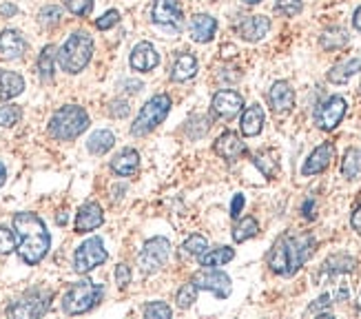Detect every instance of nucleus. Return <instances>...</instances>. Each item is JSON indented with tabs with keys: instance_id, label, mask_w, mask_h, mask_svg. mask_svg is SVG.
Listing matches in <instances>:
<instances>
[{
	"instance_id": "5fc2aeb1",
	"label": "nucleus",
	"mask_w": 361,
	"mask_h": 319,
	"mask_svg": "<svg viewBox=\"0 0 361 319\" xmlns=\"http://www.w3.org/2000/svg\"><path fill=\"white\" fill-rule=\"evenodd\" d=\"M353 25H355V29H357V31H361V7H357V9H355Z\"/></svg>"
},
{
	"instance_id": "8fccbe9b",
	"label": "nucleus",
	"mask_w": 361,
	"mask_h": 319,
	"mask_svg": "<svg viewBox=\"0 0 361 319\" xmlns=\"http://www.w3.org/2000/svg\"><path fill=\"white\" fill-rule=\"evenodd\" d=\"M120 89H124L126 93H137L142 89V82L140 80H122L120 82Z\"/></svg>"
},
{
	"instance_id": "37998d69",
	"label": "nucleus",
	"mask_w": 361,
	"mask_h": 319,
	"mask_svg": "<svg viewBox=\"0 0 361 319\" xmlns=\"http://www.w3.org/2000/svg\"><path fill=\"white\" fill-rule=\"evenodd\" d=\"M333 300L335 297L331 295V293H324L320 300H315L311 306H308V315H331L328 313V308H331V304H333Z\"/></svg>"
},
{
	"instance_id": "09e8293b",
	"label": "nucleus",
	"mask_w": 361,
	"mask_h": 319,
	"mask_svg": "<svg viewBox=\"0 0 361 319\" xmlns=\"http://www.w3.org/2000/svg\"><path fill=\"white\" fill-rule=\"evenodd\" d=\"M18 14V7L12 3V0H5L0 3V18H14Z\"/></svg>"
},
{
	"instance_id": "39448f33",
	"label": "nucleus",
	"mask_w": 361,
	"mask_h": 319,
	"mask_svg": "<svg viewBox=\"0 0 361 319\" xmlns=\"http://www.w3.org/2000/svg\"><path fill=\"white\" fill-rule=\"evenodd\" d=\"M102 295H104L102 284H95L91 280H80L76 284H71L67 293L62 295V302H60L62 313L71 317L89 313L100 304Z\"/></svg>"
},
{
	"instance_id": "1a4fd4ad",
	"label": "nucleus",
	"mask_w": 361,
	"mask_h": 319,
	"mask_svg": "<svg viewBox=\"0 0 361 319\" xmlns=\"http://www.w3.org/2000/svg\"><path fill=\"white\" fill-rule=\"evenodd\" d=\"M109 260V253L104 249L102 238H89L84 240L73 253V271L80 275H87L93 269H98Z\"/></svg>"
},
{
	"instance_id": "a878e982",
	"label": "nucleus",
	"mask_w": 361,
	"mask_h": 319,
	"mask_svg": "<svg viewBox=\"0 0 361 319\" xmlns=\"http://www.w3.org/2000/svg\"><path fill=\"white\" fill-rule=\"evenodd\" d=\"M56 56L58 49L56 45H45L38 56V76L42 82H51L54 80V71H56Z\"/></svg>"
},
{
	"instance_id": "2eb2a0df",
	"label": "nucleus",
	"mask_w": 361,
	"mask_h": 319,
	"mask_svg": "<svg viewBox=\"0 0 361 319\" xmlns=\"http://www.w3.org/2000/svg\"><path fill=\"white\" fill-rule=\"evenodd\" d=\"M129 65L137 73H148V71H153L157 65H160V53H157V49L151 45V42L142 40L131 49Z\"/></svg>"
},
{
	"instance_id": "dca6fc26",
	"label": "nucleus",
	"mask_w": 361,
	"mask_h": 319,
	"mask_svg": "<svg viewBox=\"0 0 361 319\" xmlns=\"http://www.w3.org/2000/svg\"><path fill=\"white\" fill-rule=\"evenodd\" d=\"M104 224V211L98 202H87L82 204L76 213V222H73V229L76 233H91L95 229H100Z\"/></svg>"
},
{
	"instance_id": "72a5a7b5",
	"label": "nucleus",
	"mask_w": 361,
	"mask_h": 319,
	"mask_svg": "<svg viewBox=\"0 0 361 319\" xmlns=\"http://www.w3.org/2000/svg\"><path fill=\"white\" fill-rule=\"evenodd\" d=\"M62 18H65V12H62L60 5H45L38 12V25L45 29H54L62 23Z\"/></svg>"
},
{
	"instance_id": "c85d7f7f",
	"label": "nucleus",
	"mask_w": 361,
	"mask_h": 319,
	"mask_svg": "<svg viewBox=\"0 0 361 319\" xmlns=\"http://www.w3.org/2000/svg\"><path fill=\"white\" fill-rule=\"evenodd\" d=\"M355 266H357L355 258H350V255H346V253H337V255H331V258L324 262L322 273L333 278V275H344V273L355 271Z\"/></svg>"
},
{
	"instance_id": "20e7f679",
	"label": "nucleus",
	"mask_w": 361,
	"mask_h": 319,
	"mask_svg": "<svg viewBox=\"0 0 361 319\" xmlns=\"http://www.w3.org/2000/svg\"><path fill=\"white\" fill-rule=\"evenodd\" d=\"M93 38L87 34V31H73V34L65 40V45L58 49V65L60 69L69 73V76H78L93 58Z\"/></svg>"
},
{
	"instance_id": "4c0bfd02",
	"label": "nucleus",
	"mask_w": 361,
	"mask_h": 319,
	"mask_svg": "<svg viewBox=\"0 0 361 319\" xmlns=\"http://www.w3.org/2000/svg\"><path fill=\"white\" fill-rule=\"evenodd\" d=\"M253 164L260 168L262 175H266L269 180L275 177V173L280 171V164H277V160H273L269 153H257L253 157Z\"/></svg>"
},
{
	"instance_id": "7c9ffc66",
	"label": "nucleus",
	"mask_w": 361,
	"mask_h": 319,
	"mask_svg": "<svg viewBox=\"0 0 361 319\" xmlns=\"http://www.w3.org/2000/svg\"><path fill=\"white\" fill-rule=\"evenodd\" d=\"M320 42H322V47L326 51L342 49V47L348 45V31L344 27H331V29H326L324 34H322Z\"/></svg>"
},
{
	"instance_id": "79ce46f5",
	"label": "nucleus",
	"mask_w": 361,
	"mask_h": 319,
	"mask_svg": "<svg viewBox=\"0 0 361 319\" xmlns=\"http://www.w3.org/2000/svg\"><path fill=\"white\" fill-rule=\"evenodd\" d=\"M18 246V240H16V233L7 226H0V255H7L16 251Z\"/></svg>"
},
{
	"instance_id": "4d7b16f0",
	"label": "nucleus",
	"mask_w": 361,
	"mask_h": 319,
	"mask_svg": "<svg viewBox=\"0 0 361 319\" xmlns=\"http://www.w3.org/2000/svg\"><path fill=\"white\" fill-rule=\"evenodd\" d=\"M244 5H257V3H262V0H242Z\"/></svg>"
},
{
	"instance_id": "bb28decb",
	"label": "nucleus",
	"mask_w": 361,
	"mask_h": 319,
	"mask_svg": "<svg viewBox=\"0 0 361 319\" xmlns=\"http://www.w3.org/2000/svg\"><path fill=\"white\" fill-rule=\"evenodd\" d=\"M113 146H115V135H113V131H109V129H98V131H93V133L89 135V140H87V148H89V153H93V155H104V153H109Z\"/></svg>"
},
{
	"instance_id": "ddd939ff",
	"label": "nucleus",
	"mask_w": 361,
	"mask_h": 319,
	"mask_svg": "<svg viewBox=\"0 0 361 319\" xmlns=\"http://www.w3.org/2000/svg\"><path fill=\"white\" fill-rule=\"evenodd\" d=\"M29 42L18 29H3L0 31V60H20L27 53Z\"/></svg>"
},
{
	"instance_id": "9d476101",
	"label": "nucleus",
	"mask_w": 361,
	"mask_h": 319,
	"mask_svg": "<svg viewBox=\"0 0 361 319\" xmlns=\"http://www.w3.org/2000/svg\"><path fill=\"white\" fill-rule=\"evenodd\" d=\"M193 282L197 286V291H208L213 293L217 300H226L233 291V282L224 271H217V269H202L193 275Z\"/></svg>"
},
{
	"instance_id": "f3484780",
	"label": "nucleus",
	"mask_w": 361,
	"mask_h": 319,
	"mask_svg": "<svg viewBox=\"0 0 361 319\" xmlns=\"http://www.w3.org/2000/svg\"><path fill=\"white\" fill-rule=\"evenodd\" d=\"M335 157V144L333 142H324L315 148V151L306 157V162L302 166V175H320L324 173L328 166H331Z\"/></svg>"
},
{
	"instance_id": "ea45409f",
	"label": "nucleus",
	"mask_w": 361,
	"mask_h": 319,
	"mask_svg": "<svg viewBox=\"0 0 361 319\" xmlns=\"http://www.w3.org/2000/svg\"><path fill=\"white\" fill-rule=\"evenodd\" d=\"M302 0H277V5H275V14H282L286 18H295L302 14Z\"/></svg>"
},
{
	"instance_id": "2f4dec72",
	"label": "nucleus",
	"mask_w": 361,
	"mask_h": 319,
	"mask_svg": "<svg viewBox=\"0 0 361 319\" xmlns=\"http://www.w3.org/2000/svg\"><path fill=\"white\" fill-rule=\"evenodd\" d=\"M359 173H361V148L350 146L342 160V175L346 180H355Z\"/></svg>"
},
{
	"instance_id": "a18cd8bd",
	"label": "nucleus",
	"mask_w": 361,
	"mask_h": 319,
	"mask_svg": "<svg viewBox=\"0 0 361 319\" xmlns=\"http://www.w3.org/2000/svg\"><path fill=\"white\" fill-rule=\"evenodd\" d=\"M129 113H131V106H129V102H126V100L118 98V100H111V102H109V115H111V118L122 120V118H126Z\"/></svg>"
},
{
	"instance_id": "aec40b11",
	"label": "nucleus",
	"mask_w": 361,
	"mask_h": 319,
	"mask_svg": "<svg viewBox=\"0 0 361 319\" xmlns=\"http://www.w3.org/2000/svg\"><path fill=\"white\" fill-rule=\"evenodd\" d=\"M213 151L219 155V157H224L228 160V162H235L237 157H242L244 153H246V144L242 142V137L237 133H233V131H224L222 133L215 144H213Z\"/></svg>"
},
{
	"instance_id": "f8f14e48",
	"label": "nucleus",
	"mask_w": 361,
	"mask_h": 319,
	"mask_svg": "<svg viewBox=\"0 0 361 319\" xmlns=\"http://www.w3.org/2000/svg\"><path fill=\"white\" fill-rule=\"evenodd\" d=\"M148 16H151V23L155 25L173 27L177 31L184 27V14L177 0H153L151 9H148Z\"/></svg>"
},
{
	"instance_id": "c03bdc74",
	"label": "nucleus",
	"mask_w": 361,
	"mask_h": 319,
	"mask_svg": "<svg viewBox=\"0 0 361 319\" xmlns=\"http://www.w3.org/2000/svg\"><path fill=\"white\" fill-rule=\"evenodd\" d=\"M118 23H120V12L118 9H109V12H104L98 20H95V27H98L100 31H109Z\"/></svg>"
},
{
	"instance_id": "a19ab883",
	"label": "nucleus",
	"mask_w": 361,
	"mask_h": 319,
	"mask_svg": "<svg viewBox=\"0 0 361 319\" xmlns=\"http://www.w3.org/2000/svg\"><path fill=\"white\" fill-rule=\"evenodd\" d=\"M67 12L78 18H87L93 12V0H65Z\"/></svg>"
},
{
	"instance_id": "6e6552de",
	"label": "nucleus",
	"mask_w": 361,
	"mask_h": 319,
	"mask_svg": "<svg viewBox=\"0 0 361 319\" xmlns=\"http://www.w3.org/2000/svg\"><path fill=\"white\" fill-rule=\"evenodd\" d=\"M51 297L54 293L51 291H42V289H34L25 293L23 297L7 308L9 317H18V319H34V317H42L51 306Z\"/></svg>"
},
{
	"instance_id": "864d4df0",
	"label": "nucleus",
	"mask_w": 361,
	"mask_h": 319,
	"mask_svg": "<svg viewBox=\"0 0 361 319\" xmlns=\"http://www.w3.org/2000/svg\"><path fill=\"white\" fill-rule=\"evenodd\" d=\"M67 222H69V215H67V211H60V213H58V215H56V224H58V226H65V224H67Z\"/></svg>"
},
{
	"instance_id": "423d86ee",
	"label": "nucleus",
	"mask_w": 361,
	"mask_h": 319,
	"mask_svg": "<svg viewBox=\"0 0 361 319\" xmlns=\"http://www.w3.org/2000/svg\"><path fill=\"white\" fill-rule=\"evenodd\" d=\"M168 111H171V98H168L166 93H157L153 95L151 100H146L144 106L137 113V118L131 126V135L135 137H142V135H148L153 129H157L164 120Z\"/></svg>"
},
{
	"instance_id": "4be33fe9",
	"label": "nucleus",
	"mask_w": 361,
	"mask_h": 319,
	"mask_svg": "<svg viewBox=\"0 0 361 319\" xmlns=\"http://www.w3.org/2000/svg\"><path fill=\"white\" fill-rule=\"evenodd\" d=\"M140 168V153L135 148H122V151L111 160V171L118 177H131Z\"/></svg>"
},
{
	"instance_id": "c756f323",
	"label": "nucleus",
	"mask_w": 361,
	"mask_h": 319,
	"mask_svg": "<svg viewBox=\"0 0 361 319\" xmlns=\"http://www.w3.org/2000/svg\"><path fill=\"white\" fill-rule=\"evenodd\" d=\"M233 258H235V251H233L231 246H217V249H211V251L202 253L199 264L206 266V269H217V266L228 264Z\"/></svg>"
},
{
	"instance_id": "9b49d317",
	"label": "nucleus",
	"mask_w": 361,
	"mask_h": 319,
	"mask_svg": "<svg viewBox=\"0 0 361 319\" xmlns=\"http://www.w3.org/2000/svg\"><path fill=\"white\" fill-rule=\"evenodd\" d=\"M348 111V104L342 95H331L315 109V124L322 131H333L342 124L344 115Z\"/></svg>"
},
{
	"instance_id": "cd10ccee",
	"label": "nucleus",
	"mask_w": 361,
	"mask_h": 319,
	"mask_svg": "<svg viewBox=\"0 0 361 319\" xmlns=\"http://www.w3.org/2000/svg\"><path fill=\"white\" fill-rule=\"evenodd\" d=\"M359 71H361V58H350L346 62H339V65H335L328 71V80L333 84H346Z\"/></svg>"
},
{
	"instance_id": "f03ea898",
	"label": "nucleus",
	"mask_w": 361,
	"mask_h": 319,
	"mask_svg": "<svg viewBox=\"0 0 361 319\" xmlns=\"http://www.w3.org/2000/svg\"><path fill=\"white\" fill-rule=\"evenodd\" d=\"M315 238L308 233H286L266 255V264L273 273L284 275V278H293V275L302 269V266L313 258L315 253Z\"/></svg>"
},
{
	"instance_id": "49530a36",
	"label": "nucleus",
	"mask_w": 361,
	"mask_h": 319,
	"mask_svg": "<svg viewBox=\"0 0 361 319\" xmlns=\"http://www.w3.org/2000/svg\"><path fill=\"white\" fill-rule=\"evenodd\" d=\"M115 284H118L120 289H126V286L131 284V269L126 264L115 266Z\"/></svg>"
},
{
	"instance_id": "0eeeda50",
	"label": "nucleus",
	"mask_w": 361,
	"mask_h": 319,
	"mask_svg": "<svg viewBox=\"0 0 361 319\" xmlns=\"http://www.w3.org/2000/svg\"><path fill=\"white\" fill-rule=\"evenodd\" d=\"M168 255H171V242L168 238H151L144 242L142 251L137 253V266L144 275H155L160 273L166 262H168Z\"/></svg>"
},
{
	"instance_id": "473e14b6",
	"label": "nucleus",
	"mask_w": 361,
	"mask_h": 319,
	"mask_svg": "<svg viewBox=\"0 0 361 319\" xmlns=\"http://www.w3.org/2000/svg\"><path fill=\"white\" fill-rule=\"evenodd\" d=\"M260 233V224H257V220L246 215V218H242L237 222V226L233 229V240H235L237 244H244V242H248L253 240L255 235Z\"/></svg>"
},
{
	"instance_id": "a211bd4d",
	"label": "nucleus",
	"mask_w": 361,
	"mask_h": 319,
	"mask_svg": "<svg viewBox=\"0 0 361 319\" xmlns=\"http://www.w3.org/2000/svg\"><path fill=\"white\" fill-rule=\"evenodd\" d=\"M269 104L275 113H289L295 106V89L286 80H277L269 89Z\"/></svg>"
},
{
	"instance_id": "c9c22d12",
	"label": "nucleus",
	"mask_w": 361,
	"mask_h": 319,
	"mask_svg": "<svg viewBox=\"0 0 361 319\" xmlns=\"http://www.w3.org/2000/svg\"><path fill=\"white\" fill-rule=\"evenodd\" d=\"M208 249V242L204 235H199V233H193V235H188V240L182 244V255L186 258H199L202 253Z\"/></svg>"
},
{
	"instance_id": "f257e3e1",
	"label": "nucleus",
	"mask_w": 361,
	"mask_h": 319,
	"mask_svg": "<svg viewBox=\"0 0 361 319\" xmlns=\"http://www.w3.org/2000/svg\"><path fill=\"white\" fill-rule=\"evenodd\" d=\"M14 233L18 240V258L23 260L27 266H36L47 258L51 249V235L47 231V224L42 222L36 213L20 211L12 220Z\"/></svg>"
},
{
	"instance_id": "6ab92c4d",
	"label": "nucleus",
	"mask_w": 361,
	"mask_h": 319,
	"mask_svg": "<svg viewBox=\"0 0 361 319\" xmlns=\"http://www.w3.org/2000/svg\"><path fill=\"white\" fill-rule=\"evenodd\" d=\"M271 31V20L266 16H248L237 25V36L246 42H260Z\"/></svg>"
},
{
	"instance_id": "de8ad7c7",
	"label": "nucleus",
	"mask_w": 361,
	"mask_h": 319,
	"mask_svg": "<svg viewBox=\"0 0 361 319\" xmlns=\"http://www.w3.org/2000/svg\"><path fill=\"white\" fill-rule=\"evenodd\" d=\"M244 204H246V200H244V195H242V193H235V197H233V202H231V218H233V220L240 218V213H242Z\"/></svg>"
},
{
	"instance_id": "5701e85b",
	"label": "nucleus",
	"mask_w": 361,
	"mask_h": 319,
	"mask_svg": "<svg viewBox=\"0 0 361 319\" xmlns=\"http://www.w3.org/2000/svg\"><path fill=\"white\" fill-rule=\"evenodd\" d=\"M25 91V78L18 71L0 69V102L14 100Z\"/></svg>"
},
{
	"instance_id": "3c124183",
	"label": "nucleus",
	"mask_w": 361,
	"mask_h": 319,
	"mask_svg": "<svg viewBox=\"0 0 361 319\" xmlns=\"http://www.w3.org/2000/svg\"><path fill=\"white\" fill-rule=\"evenodd\" d=\"M302 213H304V218H308V220L315 218V197H308V200L304 202Z\"/></svg>"
},
{
	"instance_id": "603ef678",
	"label": "nucleus",
	"mask_w": 361,
	"mask_h": 319,
	"mask_svg": "<svg viewBox=\"0 0 361 319\" xmlns=\"http://www.w3.org/2000/svg\"><path fill=\"white\" fill-rule=\"evenodd\" d=\"M350 224H353V229L361 235V202L357 204V209L353 211V218H350Z\"/></svg>"
},
{
	"instance_id": "e433bc0d",
	"label": "nucleus",
	"mask_w": 361,
	"mask_h": 319,
	"mask_svg": "<svg viewBox=\"0 0 361 319\" xmlns=\"http://www.w3.org/2000/svg\"><path fill=\"white\" fill-rule=\"evenodd\" d=\"M175 302H177V308H182V311L191 308V306L197 302V286L193 282L182 284V286H179L177 295H175Z\"/></svg>"
},
{
	"instance_id": "412c9836",
	"label": "nucleus",
	"mask_w": 361,
	"mask_h": 319,
	"mask_svg": "<svg viewBox=\"0 0 361 319\" xmlns=\"http://www.w3.org/2000/svg\"><path fill=\"white\" fill-rule=\"evenodd\" d=\"M215 31H217V20L208 14H195L188 23V36L193 42H199V45L213 40Z\"/></svg>"
},
{
	"instance_id": "4468645a",
	"label": "nucleus",
	"mask_w": 361,
	"mask_h": 319,
	"mask_svg": "<svg viewBox=\"0 0 361 319\" xmlns=\"http://www.w3.org/2000/svg\"><path fill=\"white\" fill-rule=\"evenodd\" d=\"M244 106V98L242 93L233 91V89H222L213 95V102H211V109L217 115V118H224L231 120L242 111Z\"/></svg>"
},
{
	"instance_id": "7ed1b4c3",
	"label": "nucleus",
	"mask_w": 361,
	"mask_h": 319,
	"mask_svg": "<svg viewBox=\"0 0 361 319\" xmlns=\"http://www.w3.org/2000/svg\"><path fill=\"white\" fill-rule=\"evenodd\" d=\"M89 113L80 104H65L51 115L47 133L58 142H71L89 129Z\"/></svg>"
},
{
	"instance_id": "393cba45",
	"label": "nucleus",
	"mask_w": 361,
	"mask_h": 319,
	"mask_svg": "<svg viewBox=\"0 0 361 319\" xmlns=\"http://www.w3.org/2000/svg\"><path fill=\"white\" fill-rule=\"evenodd\" d=\"M195 73H197V58L188 51L179 53L173 62V67H171V80L173 82H186L191 78H195Z\"/></svg>"
},
{
	"instance_id": "f704fd0d",
	"label": "nucleus",
	"mask_w": 361,
	"mask_h": 319,
	"mask_svg": "<svg viewBox=\"0 0 361 319\" xmlns=\"http://www.w3.org/2000/svg\"><path fill=\"white\" fill-rule=\"evenodd\" d=\"M20 120H23V109H20L18 104L9 102L0 106V126H3V129H12Z\"/></svg>"
},
{
	"instance_id": "b1692460",
	"label": "nucleus",
	"mask_w": 361,
	"mask_h": 319,
	"mask_svg": "<svg viewBox=\"0 0 361 319\" xmlns=\"http://www.w3.org/2000/svg\"><path fill=\"white\" fill-rule=\"evenodd\" d=\"M264 129V109L260 104H251L242 111V120H240V131L246 137L260 135Z\"/></svg>"
},
{
	"instance_id": "58836bf2",
	"label": "nucleus",
	"mask_w": 361,
	"mask_h": 319,
	"mask_svg": "<svg viewBox=\"0 0 361 319\" xmlns=\"http://www.w3.org/2000/svg\"><path fill=\"white\" fill-rule=\"evenodd\" d=\"M144 317L146 319H171L173 308L166 302H148L144 306Z\"/></svg>"
},
{
	"instance_id": "6e6d98bb",
	"label": "nucleus",
	"mask_w": 361,
	"mask_h": 319,
	"mask_svg": "<svg viewBox=\"0 0 361 319\" xmlns=\"http://www.w3.org/2000/svg\"><path fill=\"white\" fill-rule=\"evenodd\" d=\"M5 182H7V168H5L3 162H0V188L5 186Z\"/></svg>"
}]
</instances>
